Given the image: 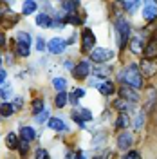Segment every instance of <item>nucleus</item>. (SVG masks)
Masks as SVG:
<instances>
[{
    "instance_id": "f3484780",
    "label": "nucleus",
    "mask_w": 157,
    "mask_h": 159,
    "mask_svg": "<svg viewBox=\"0 0 157 159\" xmlns=\"http://www.w3.org/2000/svg\"><path fill=\"white\" fill-rule=\"evenodd\" d=\"M128 47H130V51H132L134 54H143V42H141V38H137V36L130 40Z\"/></svg>"
},
{
    "instance_id": "4468645a",
    "label": "nucleus",
    "mask_w": 157,
    "mask_h": 159,
    "mask_svg": "<svg viewBox=\"0 0 157 159\" xmlns=\"http://www.w3.org/2000/svg\"><path fill=\"white\" fill-rule=\"evenodd\" d=\"M67 101H69V94H67L65 90H58V94H56V98H54V107H56V109H63V107L67 105Z\"/></svg>"
},
{
    "instance_id": "2f4dec72",
    "label": "nucleus",
    "mask_w": 157,
    "mask_h": 159,
    "mask_svg": "<svg viewBox=\"0 0 157 159\" xmlns=\"http://www.w3.org/2000/svg\"><path fill=\"white\" fill-rule=\"evenodd\" d=\"M65 22H69L72 25H79V24H81V20L78 18V15H74V13H69V16L65 18Z\"/></svg>"
},
{
    "instance_id": "6e6552de",
    "label": "nucleus",
    "mask_w": 157,
    "mask_h": 159,
    "mask_svg": "<svg viewBox=\"0 0 157 159\" xmlns=\"http://www.w3.org/2000/svg\"><path fill=\"white\" fill-rule=\"evenodd\" d=\"M67 40H63V38H52L49 40V43H47V51L49 52H52V54H61L63 51L67 49Z\"/></svg>"
},
{
    "instance_id": "72a5a7b5",
    "label": "nucleus",
    "mask_w": 157,
    "mask_h": 159,
    "mask_svg": "<svg viewBox=\"0 0 157 159\" xmlns=\"http://www.w3.org/2000/svg\"><path fill=\"white\" fill-rule=\"evenodd\" d=\"M18 148H20V154H22V156H25V154H27V150H29V141L22 139V143L18 145Z\"/></svg>"
},
{
    "instance_id": "cd10ccee",
    "label": "nucleus",
    "mask_w": 157,
    "mask_h": 159,
    "mask_svg": "<svg viewBox=\"0 0 157 159\" xmlns=\"http://www.w3.org/2000/svg\"><path fill=\"white\" fill-rule=\"evenodd\" d=\"M108 72H110V67H103V63H99V67L96 70H94V74L96 76H101V78H105V76H108Z\"/></svg>"
},
{
    "instance_id": "412c9836",
    "label": "nucleus",
    "mask_w": 157,
    "mask_h": 159,
    "mask_svg": "<svg viewBox=\"0 0 157 159\" xmlns=\"http://www.w3.org/2000/svg\"><path fill=\"white\" fill-rule=\"evenodd\" d=\"M119 2L123 4V7H125L128 13H134V11L139 7V4H141L139 0H119Z\"/></svg>"
},
{
    "instance_id": "a211bd4d",
    "label": "nucleus",
    "mask_w": 157,
    "mask_h": 159,
    "mask_svg": "<svg viewBox=\"0 0 157 159\" xmlns=\"http://www.w3.org/2000/svg\"><path fill=\"white\" fill-rule=\"evenodd\" d=\"M20 138L25 139V141H33V139L36 138V132L33 127H22L20 129Z\"/></svg>"
},
{
    "instance_id": "2eb2a0df",
    "label": "nucleus",
    "mask_w": 157,
    "mask_h": 159,
    "mask_svg": "<svg viewBox=\"0 0 157 159\" xmlns=\"http://www.w3.org/2000/svg\"><path fill=\"white\" fill-rule=\"evenodd\" d=\"M143 16H145L146 20L157 18V4H148V6H145V9H143Z\"/></svg>"
},
{
    "instance_id": "423d86ee",
    "label": "nucleus",
    "mask_w": 157,
    "mask_h": 159,
    "mask_svg": "<svg viewBox=\"0 0 157 159\" xmlns=\"http://www.w3.org/2000/svg\"><path fill=\"white\" fill-rule=\"evenodd\" d=\"M157 107V89L148 87L146 89V99H145V112H154Z\"/></svg>"
},
{
    "instance_id": "f704fd0d",
    "label": "nucleus",
    "mask_w": 157,
    "mask_h": 159,
    "mask_svg": "<svg viewBox=\"0 0 157 159\" xmlns=\"http://www.w3.org/2000/svg\"><path fill=\"white\" fill-rule=\"evenodd\" d=\"M45 49H47V43H45V40H43V38H36V51L43 52Z\"/></svg>"
},
{
    "instance_id": "7c9ffc66",
    "label": "nucleus",
    "mask_w": 157,
    "mask_h": 159,
    "mask_svg": "<svg viewBox=\"0 0 157 159\" xmlns=\"http://www.w3.org/2000/svg\"><path fill=\"white\" fill-rule=\"evenodd\" d=\"M145 114H146V112H139V114H137V118H136V123H134V129H136V130H141L143 123H145Z\"/></svg>"
},
{
    "instance_id": "c85d7f7f",
    "label": "nucleus",
    "mask_w": 157,
    "mask_h": 159,
    "mask_svg": "<svg viewBox=\"0 0 157 159\" xmlns=\"http://www.w3.org/2000/svg\"><path fill=\"white\" fill-rule=\"evenodd\" d=\"M42 110H43V99H34V101H33V114L36 116Z\"/></svg>"
},
{
    "instance_id": "aec40b11",
    "label": "nucleus",
    "mask_w": 157,
    "mask_h": 159,
    "mask_svg": "<svg viewBox=\"0 0 157 159\" xmlns=\"http://www.w3.org/2000/svg\"><path fill=\"white\" fill-rule=\"evenodd\" d=\"M36 24L42 25V27H51L52 25V22H51V16L47 13H40L38 16H36Z\"/></svg>"
},
{
    "instance_id": "a19ab883",
    "label": "nucleus",
    "mask_w": 157,
    "mask_h": 159,
    "mask_svg": "<svg viewBox=\"0 0 157 159\" xmlns=\"http://www.w3.org/2000/svg\"><path fill=\"white\" fill-rule=\"evenodd\" d=\"M74 94H76L78 98H83V96H85V90H83V89H78L76 92H74Z\"/></svg>"
},
{
    "instance_id": "c756f323",
    "label": "nucleus",
    "mask_w": 157,
    "mask_h": 159,
    "mask_svg": "<svg viewBox=\"0 0 157 159\" xmlns=\"http://www.w3.org/2000/svg\"><path fill=\"white\" fill-rule=\"evenodd\" d=\"M11 94H13V89H11L9 85H2V87H0V98L7 99Z\"/></svg>"
},
{
    "instance_id": "20e7f679",
    "label": "nucleus",
    "mask_w": 157,
    "mask_h": 159,
    "mask_svg": "<svg viewBox=\"0 0 157 159\" xmlns=\"http://www.w3.org/2000/svg\"><path fill=\"white\" fill-rule=\"evenodd\" d=\"M114 58V51L112 49H105V47H98V49L90 51V60L96 63H105L108 60Z\"/></svg>"
},
{
    "instance_id": "7ed1b4c3",
    "label": "nucleus",
    "mask_w": 157,
    "mask_h": 159,
    "mask_svg": "<svg viewBox=\"0 0 157 159\" xmlns=\"http://www.w3.org/2000/svg\"><path fill=\"white\" fill-rule=\"evenodd\" d=\"M16 52L20 56H29L31 52V34L25 31H20L16 34Z\"/></svg>"
},
{
    "instance_id": "bb28decb",
    "label": "nucleus",
    "mask_w": 157,
    "mask_h": 159,
    "mask_svg": "<svg viewBox=\"0 0 157 159\" xmlns=\"http://www.w3.org/2000/svg\"><path fill=\"white\" fill-rule=\"evenodd\" d=\"M52 85H54L56 90H65L67 89V81H65L63 78H54L52 80Z\"/></svg>"
},
{
    "instance_id": "f8f14e48",
    "label": "nucleus",
    "mask_w": 157,
    "mask_h": 159,
    "mask_svg": "<svg viewBox=\"0 0 157 159\" xmlns=\"http://www.w3.org/2000/svg\"><path fill=\"white\" fill-rule=\"evenodd\" d=\"M145 58H157V38H152L143 51Z\"/></svg>"
},
{
    "instance_id": "b1692460",
    "label": "nucleus",
    "mask_w": 157,
    "mask_h": 159,
    "mask_svg": "<svg viewBox=\"0 0 157 159\" xmlns=\"http://www.w3.org/2000/svg\"><path fill=\"white\" fill-rule=\"evenodd\" d=\"M99 92H101L103 96H110V94H114V83H110V81L101 83V85H99Z\"/></svg>"
},
{
    "instance_id": "dca6fc26",
    "label": "nucleus",
    "mask_w": 157,
    "mask_h": 159,
    "mask_svg": "<svg viewBox=\"0 0 157 159\" xmlns=\"http://www.w3.org/2000/svg\"><path fill=\"white\" fill-rule=\"evenodd\" d=\"M49 127L52 130H56V132H63V130H67V125H65L60 118H49Z\"/></svg>"
},
{
    "instance_id": "5701e85b",
    "label": "nucleus",
    "mask_w": 157,
    "mask_h": 159,
    "mask_svg": "<svg viewBox=\"0 0 157 159\" xmlns=\"http://www.w3.org/2000/svg\"><path fill=\"white\" fill-rule=\"evenodd\" d=\"M15 107H13V103H2L0 105V116L2 118H7V116H11L13 112H15Z\"/></svg>"
},
{
    "instance_id": "39448f33",
    "label": "nucleus",
    "mask_w": 157,
    "mask_h": 159,
    "mask_svg": "<svg viewBox=\"0 0 157 159\" xmlns=\"http://www.w3.org/2000/svg\"><path fill=\"white\" fill-rule=\"evenodd\" d=\"M81 49H83V52H90V51L94 49V45H96V36H94V33L88 29V27H85L83 29V33H81Z\"/></svg>"
},
{
    "instance_id": "1a4fd4ad",
    "label": "nucleus",
    "mask_w": 157,
    "mask_h": 159,
    "mask_svg": "<svg viewBox=\"0 0 157 159\" xmlns=\"http://www.w3.org/2000/svg\"><path fill=\"white\" fill-rule=\"evenodd\" d=\"M88 72H90V63H88L87 60L79 61L78 65L72 67V74H74V78L76 80H85L88 76Z\"/></svg>"
},
{
    "instance_id": "c03bdc74",
    "label": "nucleus",
    "mask_w": 157,
    "mask_h": 159,
    "mask_svg": "<svg viewBox=\"0 0 157 159\" xmlns=\"http://www.w3.org/2000/svg\"><path fill=\"white\" fill-rule=\"evenodd\" d=\"M65 67L67 69H72V61H65Z\"/></svg>"
},
{
    "instance_id": "393cba45",
    "label": "nucleus",
    "mask_w": 157,
    "mask_h": 159,
    "mask_svg": "<svg viewBox=\"0 0 157 159\" xmlns=\"http://www.w3.org/2000/svg\"><path fill=\"white\" fill-rule=\"evenodd\" d=\"M128 123H130L128 114L127 112H121L119 118H118V121H116V129H125V127H128Z\"/></svg>"
},
{
    "instance_id": "9b49d317",
    "label": "nucleus",
    "mask_w": 157,
    "mask_h": 159,
    "mask_svg": "<svg viewBox=\"0 0 157 159\" xmlns=\"http://www.w3.org/2000/svg\"><path fill=\"white\" fill-rule=\"evenodd\" d=\"M132 143H134V138H132V134H130L128 130L121 132L118 136V148L119 150H130Z\"/></svg>"
},
{
    "instance_id": "f257e3e1",
    "label": "nucleus",
    "mask_w": 157,
    "mask_h": 159,
    "mask_svg": "<svg viewBox=\"0 0 157 159\" xmlns=\"http://www.w3.org/2000/svg\"><path fill=\"white\" fill-rule=\"evenodd\" d=\"M119 78L123 80L127 85L134 87V89H143V72L139 69L137 65H128L127 69L121 70V76Z\"/></svg>"
},
{
    "instance_id": "473e14b6",
    "label": "nucleus",
    "mask_w": 157,
    "mask_h": 159,
    "mask_svg": "<svg viewBox=\"0 0 157 159\" xmlns=\"http://www.w3.org/2000/svg\"><path fill=\"white\" fill-rule=\"evenodd\" d=\"M47 118H49V112L43 109L42 112H38V114H36V118H34V119H36L38 123H45V121H47Z\"/></svg>"
},
{
    "instance_id": "0eeeda50",
    "label": "nucleus",
    "mask_w": 157,
    "mask_h": 159,
    "mask_svg": "<svg viewBox=\"0 0 157 159\" xmlns=\"http://www.w3.org/2000/svg\"><path fill=\"white\" fill-rule=\"evenodd\" d=\"M141 72H143V76H148V78L155 76L157 74V61L154 58H145L141 61Z\"/></svg>"
},
{
    "instance_id": "6ab92c4d",
    "label": "nucleus",
    "mask_w": 157,
    "mask_h": 159,
    "mask_svg": "<svg viewBox=\"0 0 157 159\" xmlns=\"http://www.w3.org/2000/svg\"><path fill=\"white\" fill-rule=\"evenodd\" d=\"M6 145H7V148H11V150H16L18 148V136L16 134H13V132H9L7 136H6Z\"/></svg>"
},
{
    "instance_id": "a878e982",
    "label": "nucleus",
    "mask_w": 157,
    "mask_h": 159,
    "mask_svg": "<svg viewBox=\"0 0 157 159\" xmlns=\"http://www.w3.org/2000/svg\"><path fill=\"white\" fill-rule=\"evenodd\" d=\"M78 4H79V0H65L63 2V9L67 11V13H74Z\"/></svg>"
},
{
    "instance_id": "ea45409f",
    "label": "nucleus",
    "mask_w": 157,
    "mask_h": 159,
    "mask_svg": "<svg viewBox=\"0 0 157 159\" xmlns=\"http://www.w3.org/2000/svg\"><path fill=\"white\" fill-rule=\"evenodd\" d=\"M69 99H70V103H72V105H78V96H76V94H70Z\"/></svg>"
},
{
    "instance_id": "79ce46f5",
    "label": "nucleus",
    "mask_w": 157,
    "mask_h": 159,
    "mask_svg": "<svg viewBox=\"0 0 157 159\" xmlns=\"http://www.w3.org/2000/svg\"><path fill=\"white\" fill-rule=\"evenodd\" d=\"M4 43H6V36L4 33H0V47H4Z\"/></svg>"
},
{
    "instance_id": "4be33fe9",
    "label": "nucleus",
    "mask_w": 157,
    "mask_h": 159,
    "mask_svg": "<svg viewBox=\"0 0 157 159\" xmlns=\"http://www.w3.org/2000/svg\"><path fill=\"white\" fill-rule=\"evenodd\" d=\"M36 11V2L34 0H25L24 6H22V15H31Z\"/></svg>"
},
{
    "instance_id": "a18cd8bd",
    "label": "nucleus",
    "mask_w": 157,
    "mask_h": 159,
    "mask_svg": "<svg viewBox=\"0 0 157 159\" xmlns=\"http://www.w3.org/2000/svg\"><path fill=\"white\" fill-rule=\"evenodd\" d=\"M148 4H154V0H145V6H148Z\"/></svg>"
},
{
    "instance_id": "f03ea898",
    "label": "nucleus",
    "mask_w": 157,
    "mask_h": 159,
    "mask_svg": "<svg viewBox=\"0 0 157 159\" xmlns=\"http://www.w3.org/2000/svg\"><path fill=\"white\" fill-rule=\"evenodd\" d=\"M114 27H116V34H118V45H119V49H123V47L127 45L130 33H132V31H130V24H128V20L119 16V18L116 20V24H114Z\"/></svg>"
},
{
    "instance_id": "58836bf2",
    "label": "nucleus",
    "mask_w": 157,
    "mask_h": 159,
    "mask_svg": "<svg viewBox=\"0 0 157 159\" xmlns=\"http://www.w3.org/2000/svg\"><path fill=\"white\" fill-rule=\"evenodd\" d=\"M6 76H7V74H6V70H4V69H0V85H2L4 81H6Z\"/></svg>"
},
{
    "instance_id": "9d476101",
    "label": "nucleus",
    "mask_w": 157,
    "mask_h": 159,
    "mask_svg": "<svg viewBox=\"0 0 157 159\" xmlns=\"http://www.w3.org/2000/svg\"><path fill=\"white\" fill-rule=\"evenodd\" d=\"M137 89H134V87H130V85H123L121 89H119V96L121 98H125V99H128V101H132V103H137L139 101V94L136 92Z\"/></svg>"
},
{
    "instance_id": "ddd939ff",
    "label": "nucleus",
    "mask_w": 157,
    "mask_h": 159,
    "mask_svg": "<svg viewBox=\"0 0 157 159\" xmlns=\"http://www.w3.org/2000/svg\"><path fill=\"white\" fill-rule=\"evenodd\" d=\"M114 109H118L119 112H130L132 110V101H128V99H125V98H119V99H116L114 101Z\"/></svg>"
},
{
    "instance_id": "c9c22d12",
    "label": "nucleus",
    "mask_w": 157,
    "mask_h": 159,
    "mask_svg": "<svg viewBox=\"0 0 157 159\" xmlns=\"http://www.w3.org/2000/svg\"><path fill=\"white\" fill-rule=\"evenodd\" d=\"M13 107H15L16 110L22 109V107H24V99L20 98V96H18V98H15V99H13Z\"/></svg>"
},
{
    "instance_id": "4c0bfd02",
    "label": "nucleus",
    "mask_w": 157,
    "mask_h": 159,
    "mask_svg": "<svg viewBox=\"0 0 157 159\" xmlns=\"http://www.w3.org/2000/svg\"><path fill=\"white\" fill-rule=\"evenodd\" d=\"M125 157H139V152H136V150H127V154H125Z\"/></svg>"
},
{
    "instance_id": "e433bc0d",
    "label": "nucleus",
    "mask_w": 157,
    "mask_h": 159,
    "mask_svg": "<svg viewBox=\"0 0 157 159\" xmlns=\"http://www.w3.org/2000/svg\"><path fill=\"white\" fill-rule=\"evenodd\" d=\"M36 157H38V159L49 157V152H47V150H43V148H38V150H36Z\"/></svg>"
},
{
    "instance_id": "37998d69",
    "label": "nucleus",
    "mask_w": 157,
    "mask_h": 159,
    "mask_svg": "<svg viewBox=\"0 0 157 159\" xmlns=\"http://www.w3.org/2000/svg\"><path fill=\"white\" fill-rule=\"evenodd\" d=\"M152 125L157 127V112H154V118H152Z\"/></svg>"
}]
</instances>
